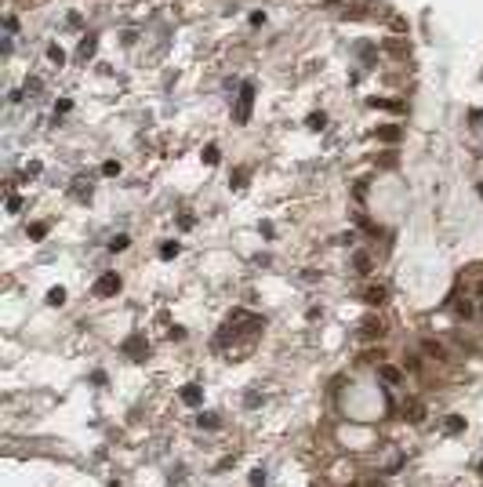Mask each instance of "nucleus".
Here are the masks:
<instances>
[{"mask_svg":"<svg viewBox=\"0 0 483 487\" xmlns=\"http://www.w3.org/2000/svg\"><path fill=\"white\" fill-rule=\"evenodd\" d=\"M382 331H385V328H382L378 316H367L364 323H360V335H364V338H382Z\"/></svg>","mask_w":483,"mask_h":487,"instance_id":"obj_5","label":"nucleus"},{"mask_svg":"<svg viewBox=\"0 0 483 487\" xmlns=\"http://www.w3.org/2000/svg\"><path fill=\"white\" fill-rule=\"evenodd\" d=\"M404 418L414 422V425L425 422V403H422V400H407V403H404Z\"/></svg>","mask_w":483,"mask_h":487,"instance_id":"obj_4","label":"nucleus"},{"mask_svg":"<svg viewBox=\"0 0 483 487\" xmlns=\"http://www.w3.org/2000/svg\"><path fill=\"white\" fill-rule=\"evenodd\" d=\"M378 138H382V142H400V128L385 124V128H378Z\"/></svg>","mask_w":483,"mask_h":487,"instance_id":"obj_10","label":"nucleus"},{"mask_svg":"<svg viewBox=\"0 0 483 487\" xmlns=\"http://www.w3.org/2000/svg\"><path fill=\"white\" fill-rule=\"evenodd\" d=\"M44 233H48V229H44V226H40V222H36V226H29V236H33V240H40V236H44Z\"/></svg>","mask_w":483,"mask_h":487,"instance_id":"obj_20","label":"nucleus"},{"mask_svg":"<svg viewBox=\"0 0 483 487\" xmlns=\"http://www.w3.org/2000/svg\"><path fill=\"white\" fill-rule=\"evenodd\" d=\"M116 291H120V276H116V273H106V276L95 280V295H98V298H109V295H116Z\"/></svg>","mask_w":483,"mask_h":487,"instance_id":"obj_1","label":"nucleus"},{"mask_svg":"<svg viewBox=\"0 0 483 487\" xmlns=\"http://www.w3.org/2000/svg\"><path fill=\"white\" fill-rule=\"evenodd\" d=\"M204 160H207V164H218V146H207V149H204Z\"/></svg>","mask_w":483,"mask_h":487,"instance_id":"obj_18","label":"nucleus"},{"mask_svg":"<svg viewBox=\"0 0 483 487\" xmlns=\"http://www.w3.org/2000/svg\"><path fill=\"white\" fill-rule=\"evenodd\" d=\"M244 403H247V408H255V403H262V393H247V396H244Z\"/></svg>","mask_w":483,"mask_h":487,"instance_id":"obj_22","label":"nucleus"},{"mask_svg":"<svg viewBox=\"0 0 483 487\" xmlns=\"http://www.w3.org/2000/svg\"><path fill=\"white\" fill-rule=\"evenodd\" d=\"M178 255V244L171 240V244H164V248H160V258H175Z\"/></svg>","mask_w":483,"mask_h":487,"instance_id":"obj_17","label":"nucleus"},{"mask_svg":"<svg viewBox=\"0 0 483 487\" xmlns=\"http://www.w3.org/2000/svg\"><path fill=\"white\" fill-rule=\"evenodd\" d=\"M95 48H98V36H91V33H88L84 40H80V48H76V55H80V58H91V55H95Z\"/></svg>","mask_w":483,"mask_h":487,"instance_id":"obj_8","label":"nucleus"},{"mask_svg":"<svg viewBox=\"0 0 483 487\" xmlns=\"http://www.w3.org/2000/svg\"><path fill=\"white\" fill-rule=\"evenodd\" d=\"M251 98H255V88L244 84V88H240V106H236V120H240V124L251 116Z\"/></svg>","mask_w":483,"mask_h":487,"instance_id":"obj_2","label":"nucleus"},{"mask_svg":"<svg viewBox=\"0 0 483 487\" xmlns=\"http://www.w3.org/2000/svg\"><path fill=\"white\" fill-rule=\"evenodd\" d=\"M367 487H385V483H382V480H371V483H367Z\"/></svg>","mask_w":483,"mask_h":487,"instance_id":"obj_24","label":"nucleus"},{"mask_svg":"<svg viewBox=\"0 0 483 487\" xmlns=\"http://www.w3.org/2000/svg\"><path fill=\"white\" fill-rule=\"evenodd\" d=\"M48 302H51V306H62V302H66V288H51V291H48Z\"/></svg>","mask_w":483,"mask_h":487,"instance_id":"obj_13","label":"nucleus"},{"mask_svg":"<svg viewBox=\"0 0 483 487\" xmlns=\"http://www.w3.org/2000/svg\"><path fill=\"white\" fill-rule=\"evenodd\" d=\"M425 353H432V356H444V346H439V342H425Z\"/></svg>","mask_w":483,"mask_h":487,"instance_id":"obj_19","label":"nucleus"},{"mask_svg":"<svg viewBox=\"0 0 483 487\" xmlns=\"http://www.w3.org/2000/svg\"><path fill=\"white\" fill-rule=\"evenodd\" d=\"M324 120H327L324 113H312V116H309V128H320V124H324Z\"/></svg>","mask_w":483,"mask_h":487,"instance_id":"obj_23","label":"nucleus"},{"mask_svg":"<svg viewBox=\"0 0 483 487\" xmlns=\"http://www.w3.org/2000/svg\"><path fill=\"white\" fill-rule=\"evenodd\" d=\"M128 244H131V240H128L124 233H120V236H113V240H109V248H113V251H124V248H128Z\"/></svg>","mask_w":483,"mask_h":487,"instance_id":"obj_16","label":"nucleus"},{"mask_svg":"<svg viewBox=\"0 0 483 487\" xmlns=\"http://www.w3.org/2000/svg\"><path fill=\"white\" fill-rule=\"evenodd\" d=\"M382 382H385V385H400V382H404V375H400L396 368H382Z\"/></svg>","mask_w":483,"mask_h":487,"instance_id":"obj_9","label":"nucleus"},{"mask_svg":"<svg viewBox=\"0 0 483 487\" xmlns=\"http://www.w3.org/2000/svg\"><path fill=\"white\" fill-rule=\"evenodd\" d=\"M73 186H76V189H73V193H76V196H84V200H88V196H91V178H76V182H73Z\"/></svg>","mask_w":483,"mask_h":487,"instance_id":"obj_11","label":"nucleus"},{"mask_svg":"<svg viewBox=\"0 0 483 487\" xmlns=\"http://www.w3.org/2000/svg\"><path fill=\"white\" fill-rule=\"evenodd\" d=\"M444 429H447V433H465V418H458V415H451Z\"/></svg>","mask_w":483,"mask_h":487,"instance_id":"obj_12","label":"nucleus"},{"mask_svg":"<svg viewBox=\"0 0 483 487\" xmlns=\"http://www.w3.org/2000/svg\"><path fill=\"white\" fill-rule=\"evenodd\" d=\"M102 171H106V175H120V164H116V160H109V164H102Z\"/></svg>","mask_w":483,"mask_h":487,"instance_id":"obj_21","label":"nucleus"},{"mask_svg":"<svg viewBox=\"0 0 483 487\" xmlns=\"http://www.w3.org/2000/svg\"><path fill=\"white\" fill-rule=\"evenodd\" d=\"M247 480H251V487H265V483H269V476H265V469H255V473H251Z\"/></svg>","mask_w":483,"mask_h":487,"instance_id":"obj_14","label":"nucleus"},{"mask_svg":"<svg viewBox=\"0 0 483 487\" xmlns=\"http://www.w3.org/2000/svg\"><path fill=\"white\" fill-rule=\"evenodd\" d=\"M385 298H389V291L382 288V283H374V288H367V295H364V302H367V306H382Z\"/></svg>","mask_w":483,"mask_h":487,"instance_id":"obj_7","label":"nucleus"},{"mask_svg":"<svg viewBox=\"0 0 483 487\" xmlns=\"http://www.w3.org/2000/svg\"><path fill=\"white\" fill-rule=\"evenodd\" d=\"M124 353H128V356H131V360H142V356H145V353H149V342H145V338H142V335H131V338H128V342H124Z\"/></svg>","mask_w":483,"mask_h":487,"instance_id":"obj_3","label":"nucleus"},{"mask_svg":"<svg viewBox=\"0 0 483 487\" xmlns=\"http://www.w3.org/2000/svg\"><path fill=\"white\" fill-rule=\"evenodd\" d=\"M479 473H483V465H479Z\"/></svg>","mask_w":483,"mask_h":487,"instance_id":"obj_25","label":"nucleus"},{"mask_svg":"<svg viewBox=\"0 0 483 487\" xmlns=\"http://www.w3.org/2000/svg\"><path fill=\"white\" fill-rule=\"evenodd\" d=\"M200 425H204V429H218V415L204 411V415H200Z\"/></svg>","mask_w":483,"mask_h":487,"instance_id":"obj_15","label":"nucleus"},{"mask_svg":"<svg viewBox=\"0 0 483 487\" xmlns=\"http://www.w3.org/2000/svg\"><path fill=\"white\" fill-rule=\"evenodd\" d=\"M200 396H204V389H200V385H182V403H189V408H196V403H200Z\"/></svg>","mask_w":483,"mask_h":487,"instance_id":"obj_6","label":"nucleus"}]
</instances>
